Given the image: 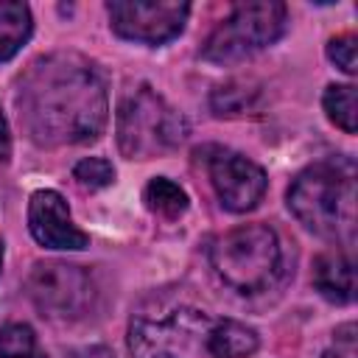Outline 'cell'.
<instances>
[{"instance_id": "obj_1", "label": "cell", "mask_w": 358, "mask_h": 358, "mask_svg": "<svg viewBox=\"0 0 358 358\" xmlns=\"http://www.w3.org/2000/svg\"><path fill=\"white\" fill-rule=\"evenodd\" d=\"M17 109L36 145L90 143L106 126V84L101 70L78 53L39 56L17 81Z\"/></svg>"}, {"instance_id": "obj_2", "label": "cell", "mask_w": 358, "mask_h": 358, "mask_svg": "<svg viewBox=\"0 0 358 358\" xmlns=\"http://www.w3.org/2000/svg\"><path fill=\"white\" fill-rule=\"evenodd\" d=\"M288 207L310 232L352 243L355 235V165L327 157L305 168L288 187Z\"/></svg>"}, {"instance_id": "obj_3", "label": "cell", "mask_w": 358, "mask_h": 358, "mask_svg": "<svg viewBox=\"0 0 358 358\" xmlns=\"http://www.w3.org/2000/svg\"><path fill=\"white\" fill-rule=\"evenodd\" d=\"M210 263L232 291L260 294L274 282L282 263L277 232L263 224L235 227L210 243Z\"/></svg>"}, {"instance_id": "obj_4", "label": "cell", "mask_w": 358, "mask_h": 358, "mask_svg": "<svg viewBox=\"0 0 358 358\" xmlns=\"http://www.w3.org/2000/svg\"><path fill=\"white\" fill-rule=\"evenodd\" d=\"M215 322L196 308H173L162 316H137L129 324L131 358H218Z\"/></svg>"}, {"instance_id": "obj_5", "label": "cell", "mask_w": 358, "mask_h": 358, "mask_svg": "<svg viewBox=\"0 0 358 358\" xmlns=\"http://www.w3.org/2000/svg\"><path fill=\"white\" fill-rule=\"evenodd\" d=\"M187 137V120L151 87L129 92L117 109V145L129 159H151Z\"/></svg>"}, {"instance_id": "obj_6", "label": "cell", "mask_w": 358, "mask_h": 358, "mask_svg": "<svg viewBox=\"0 0 358 358\" xmlns=\"http://www.w3.org/2000/svg\"><path fill=\"white\" fill-rule=\"evenodd\" d=\"M285 31V6L277 0L238 3L232 14L207 36L201 59L213 64H235L277 42Z\"/></svg>"}, {"instance_id": "obj_7", "label": "cell", "mask_w": 358, "mask_h": 358, "mask_svg": "<svg viewBox=\"0 0 358 358\" xmlns=\"http://www.w3.org/2000/svg\"><path fill=\"white\" fill-rule=\"evenodd\" d=\"M28 296L34 305L53 319H81L92 310L95 285L81 266L48 260L36 263L28 274Z\"/></svg>"}, {"instance_id": "obj_8", "label": "cell", "mask_w": 358, "mask_h": 358, "mask_svg": "<svg viewBox=\"0 0 358 358\" xmlns=\"http://www.w3.org/2000/svg\"><path fill=\"white\" fill-rule=\"evenodd\" d=\"M106 11L115 34L123 39L162 45L182 34L190 6L185 0H112Z\"/></svg>"}, {"instance_id": "obj_9", "label": "cell", "mask_w": 358, "mask_h": 358, "mask_svg": "<svg viewBox=\"0 0 358 358\" xmlns=\"http://www.w3.org/2000/svg\"><path fill=\"white\" fill-rule=\"evenodd\" d=\"M199 154H204L210 182L229 213H249L260 204L268 179L257 162L221 145H210Z\"/></svg>"}, {"instance_id": "obj_10", "label": "cell", "mask_w": 358, "mask_h": 358, "mask_svg": "<svg viewBox=\"0 0 358 358\" xmlns=\"http://www.w3.org/2000/svg\"><path fill=\"white\" fill-rule=\"evenodd\" d=\"M28 229L36 243L48 249H87L90 238L81 232L67 210V201L56 190H36L28 201Z\"/></svg>"}, {"instance_id": "obj_11", "label": "cell", "mask_w": 358, "mask_h": 358, "mask_svg": "<svg viewBox=\"0 0 358 358\" xmlns=\"http://www.w3.org/2000/svg\"><path fill=\"white\" fill-rule=\"evenodd\" d=\"M313 285L330 302H352L355 296V263L347 252L333 249L316 257L313 263Z\"/></svg>"}, {"instance_id": "obj_12", "label": "cell", "mask_w": 358, "mask_h": 358, "mask_svg": "<svg viewBox=\"0 0 358 358\" xmlns=\"http://www.w3.org/2000/svg\"><path fill=\"white\" fill-rule=\"evenodd\" d=\"M31 36V8L20 0H0V62L17 56Z\"/></svg>"}, {"instance_id": "obj_13", "label": "cell", "mask_w": 358, "mask_h": 358, "mask_svg": "<svg viewBox=\"0 0 358 358\" xmlns=\"http://www.w3.org/2000/svg\"><path fill=\"white\" fill-rule=\"evenodd\" d=\"M213 350L218 358H246L257 350V333L235 319H218L213 333Z\"/></svg>"}, {"instance_id": "obj_14", "label": "cell", "mask_w": 358, "mask_h": 358, "mask_svg": "<svg viewBox=\"0 0 358 358\" xmlns=\"http://www.w3.org/2000/svg\"><path fill=\"white\" fill-rule=\"evenodd\" d=\"M322 103H324L327 117L341 131L355 134V129H358V92L352 84H330Z\"/></svg>"}, {"instance_id": "obj_15", "label": "cell", "mask_w": 358, "mask_h": 358, "mask_svg": "<svg viewBox=\"0 0 358 358\" xmlns=\"http://www.w3.org/2000/svg\"><path fill=\"white\" fill-rule=\"evenodd\" d=\"M257 98H260L257 87H252L246 81H229L213 92L210 103L218 117H238V115L252 112L257 106Z\"/></svg>"}, {"instance_id": "obj_16", "label": "cell", "mask_w": 358, "mask_h": 358, "mask_svg": "<svg viewBox=\"0 0 358 358\" xmlns=\"http://www.w3.org/2000/svg\"><path fill=\"white\" fill-rule=\"evenodd\" d=\"M145 204H148V210H154L165 218H179L190 201H187V193L176 182L157 176L145 185Z\"/></svg>"}, {"instance_id": "obj_17", "label": "cell", "mask_w": 358, "mask_h": 358, "mask_svg": "<svg viewBox=\"0 0 358 358\" xmlns=\"http://www.w3.org/2000/svg\"><path fill=\"white\" fill-rule=\"evenodd\" d=\"M36 350V336L28 324L0 327V358H31Z\"/></svg>"}, {"instance_id": "obj_18", "label": "cell", "mask_w": 358, "mask_h": 358, "mask_svg": "<svg viewBox=\"0 0 358 358\" xmlns=\"http://www.w3.org/2000/svg\"><path fill=\"white\" fill-rule=\"evenodd\" d=\"M73 176H76L78 185H84L90 190H101V187H106V185L115 182V168L103 157H87V159H81L73 168Z\"/></svg>"}, {"instance_id": "obj_19", "label": "cell", "mask_w": 358, "mask_h": 358, "mask_svg": "<svg viewBox=\"0 0 358 358\" xmlns=\"http://www.w3.org/2000/svg\"><path fill=\"white\" fill-rule=\"evenodd\" d=\"M327 56L336 67H341L344 73H355L358 70V39L352 34H341V36H333L327 42Z\"/></svg>"}, {"instance_id": "obj_20", "label": "cell", "mask_w": 358, "mask_h": 358, "mask_svg": "<svg viewBox=\"0 0 358 358\" xmlns=\"http://www.w3.org/2000/svg\"><path fill=\"white\" fill-rule=\"evenodd\" d=\"M319 358H358V347H355V324L347 322L336 330L333 344L319 355Z\"/></svg>"}, {"instance_id": "obj_21", "label": "cell", "mask_w": 358, "mask_h": 358, "mask_svg": "<svg viewBox=\"0 0 358 358\" xmlns=\"http://www.w3.org/2000/svg\"><path fill=\"white\" fill-rule=\"evenodd\" d=\"M11 154V140H8V123L3 117V109H0V159H8Z\"/></svg>"}, {"instance_id": "obj_22", "label": "cell", "mask_w": 358, "mask_h": 358, "mask_svg": "<svg viewBox=\"0 0 358 358\" xmlns=\"http://www.w3.org/2000/svg\"><path fill=\"white\" fill-rule=\"evenodd\" d=\"M73 358H115V355H112L109 347H84V350H78Z\"/></svg>"}, {"instance_id": "obj_23", "label": "cell", "mask_w": 358, "mask_h": 358, "mask_svg": "<svg viewBox=\"0 0 358 358\" xmlns=\"http://www.w3.org/2000/svg\"><path fill=\"white\" fill-rule=\"evenodd\" d=\"M0 266H3V243H0Z\"/></svg>"}]
</instances>
